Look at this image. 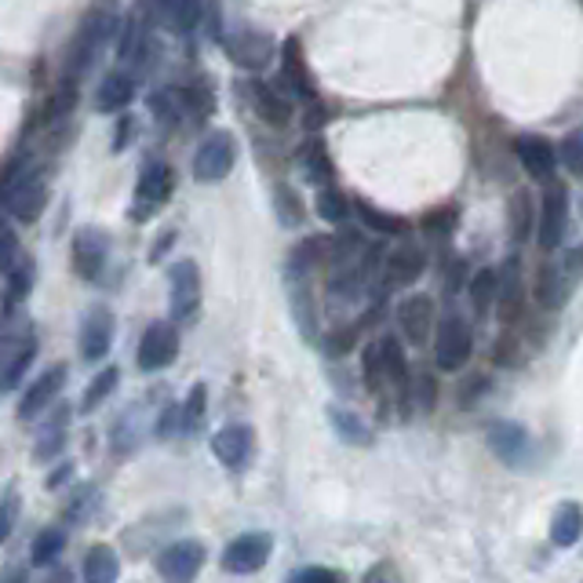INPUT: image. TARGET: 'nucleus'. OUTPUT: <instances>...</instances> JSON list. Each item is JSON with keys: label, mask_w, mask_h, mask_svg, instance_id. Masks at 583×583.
<instances>
[{"label": "nucleus", "mask_w": 583, "mask_h": 583, "mask_svg": "<svg viewBox=\"0 0 583 583\" xmlns=\"http://www.w3.org/2000/svg\"><path fill=\"white\" fill-rule=\"evenodd\" d=\"M322 256V242L311 237L292 251L284 262V289H289V311L300 325V336L306 343L317 339V306H314V289H311V267H317Z\"/></svg>", "instance_id": "1"}, {"label": "nucleus", "mask_w": 583, "mask_h": 583, "mask_svg": "<svg viewBox=\"0 0 583 583\" xmlns=\"http://www.w3.org/2000/svg\"><path fill=\"white\" fill-rule=\"evenodd\" d=\"M117 37V15H113L110 8H96L91 15L81 22V30H77V37L70 44V52H66V77H81L91 70V63L99 59L102 52L110 48V41Z\"/></svg>", "instance_id": "2"}, {"label": "nucleus", "mask_w": 583, "mask_h": 583, "mask_svg": "<svg viewBox=\"0 0 583 583\" xmlns=\"http://www.w3.org/2000/svg\"><path fill=\"white\" fill-rule=\"evenodd\" d=\"M0 201H4V212L11 220L37 223L48 209V179H44V171H26L15 187L0 190Z\"/></svg>", "instance_id": "3"}, {"label": "nucleus", "mask_w": 583, "mask_h": 583, "mask_svg": "<svg viewBox=\"0 0 583 583\" xmlns=\"http://www.w3.org/2000/svg\"><path fill=\"white\" fill-rule=\"evenodd\" d=\"M474 354V333L471 325L463 322L460 314H449L438 325V336H434V361L445 372H460Z\"/></svg>", "instance_id": "4"}, {"label": "nucleus", "mask_w": 583, "mask_h": 583, "mask_svg": "<svg viewBox=\"0 0 583 583\" xmlns=\"http://www.w3.org/2000/svg\"><path fill=\"white\" fill-rule=\"evenodd\" d=\"M237 165V139L231 132H212L193 154V179L198 182H223Z\"/></svg>", "instance_id": "5"}, {"label": "nucleus", "mask_w": 583, "mask_h": 583, "mask_svg": "<svg viewBox=\"0 0 583 583\" xmlns=\"http://www.w3.org/2000/svg\"><path fill=\"white\" fill-rule=\"evenodd\" d=\"M171 190H176V171H171L165 161H150L139 176V187H135V201H132L128 215L135 223H146L171 198Z\"/></svg>", "instance_id": "6"}, {"label": "nucleus", "mask_w": 583, "mask_h": 583, "mask_svg": "<svg viewBox=\"0 0 583 583\" xmlns=\"http://www.w3.org/2000/svg\"><path fill=\"white\" fill-rule=\"evenodd\" d=\"M565 231H569V187L565 182H547L543 201H540V223H536L540 248L543 251L562 248Z\"/></svg>", "instance_id": "7"}, {"label": "nucleus", "mask_w": 583, "mask_h": 583, "mask_svg": "<svg viewBox=\"0 0 583 583\" xmlns=\"http://www.w3.org/2000/svg\"><path fill=\"white\" fill-rule=\"evenodd\" d=\"M168 311L179 325H187L201 311V273L193 259L171 262V295H168Z\"/></svg>", "instance_id": "8"}, {"label": "nucleus", "mask_w": 583, "mask_h": 583, "mask_svg": "<svg viewBox=\"0 0 583 583\" xmlns=\"http://www.w3.org/2000/svg\"><path fill=\"white\" fill-rule=\"evenodd\" d=\"M0 375H4V391H15V386L26 380V369L37 358V336L30 333V325L15 333V328H4V343H0Z\"/></svg>", "instance_id": "9"}, {"label": "nucleus", "mask_w": 583, "mask_h": 583, "mask_svg": "<svg viewBox=\"0 0 583 583\" xmlns=\"http://www.w3.org/2000/svg\"><path fill=\"white\" fill-rule=\"evenodd\" d=\"M270 554H273V536L270 532H242L237 540L226 543L223 569L226 573L248 576V573H256V569L267 565Z\"/></svg>", "instance_id": "10"}, {"label": "nucleus", "mask_w": 583, "mask_h": 583, "mask_svg": "<svg viewBox=\"0 0 583 583\" xmlns=\"http://www.w3.org/2000/svg\"><path fill=\"white\" fill-rule=\"evenodd\" d=\"M231 37H226V55L242 66V70H262L270 59H273V37L270 33H262L256 26H234L226 30Z\"/></svg>", "instance_id": "11"}, {"label": "nucleus", "mask_w": 583, "mask_h": 583, "mask_svg": "<svg viewBox=\"0 0 583 583\" xmlns=\"http://www.w3.org/2000/svg\"><path fill=\"white\" fill-rule=\"evenodd\" d=\"M383 292H402V289H413V284L427 273V256H423V248L405 242L402 248H394L391 256L383 259Z\"/></svg>", "instance_id": "12"}, {"label": "nucleus", "mask_w": 583, "mask_h": 583, "mask_svg": "<svg viewBox=\"0 0 583 583\" xmlns=\"http://www.w3.org/2000/svg\"><path fill=\"white\" fill-rule=\"evenodd\" d=\"M489 449L507 467H529L532 463V441H529V430L518 427V423L511 419H496L493 427H489Z\"/></svg>", "instance_id": "13"}, {"label": "nucleus", "mask_w": 583, "mask_h": 583, "mask_svg": "<svg viewBox=\"0 0 583 583\" xmlns=\"http://www.w3.org/2000/svg\"><path fill=\"white\" fill-rule=\"evenodd\" d=\"M110 256V237L99 231V226H81L74 237V270L77 278L85 281H99L102 267H106Z\"/></svg>", "instance_id": "14"}, {"label": "nucleus", "mask_w": 583, "mask_h": 583, "mask_svg": "<svg viewBox=\"0 0 583 583\" xmlns=\"http://www.w3.org/2000/svg\"><path fill=\"white\" fill-rule=\"evenodd\" d=\"M179 354V336L171 325H150L139 339V354H135V365H139L143 372H161L168 369L171 361H176Z\"/></svg>", "instance_id": "15"}, {"label": "nucleus", "mask_w": 583, "mask_h": 583, "mask_svg": "<svg viewBox=\"0 0 583 583\" xmlns=\"http://www.w3.org/2000/svg\"><path fill=\"white\" fill-rule=\"evenodd\" d=\"M204 543L201 540H176L157 554V573L165 580H193L204 565Z\"/></svg>", "instance_id": "16"}, {"label": "nucleus", "mask_w": 583, "mask_h": 583, "mask_svg": "<svg viewBox=\"0 0 583 583\" xmlns=\"http://www.w3.org/2000/svg\"><path fill=\"white\" fill-rule=\"evenodd\" d=\"M251 449H256V434H251L248 423H231V427L215 430V438H212L215 460L223 467H231V471H242L251 460Z\"/></svg>", "instance_id": "17"}, {"label": "nucleus", "mask_w": 583, "mask_h": 583, "mask_svg": "<svg viewBox=\"0 0 583 583\" xmlns=\"http://www.w3.org/2000/svg\"><path fill=\"white\" fill-rule=\"evenodd\" d=\"M397 328H402L405 343L423 347L434 333V300L430 295H419V292L405 295V300L397 303Z\"/></svg>", "instance_id": "18"}, {"label": "nucleus", "mask_w": 583, "mask_h": 583, "mask_svg": "<svg viewBox=\"0 0 583 583\" xmlns=\"http://www.w3.org/2000/svg\"><path fill=\"white\" fill-rule=\"evenodd\" d=\"M66 375H70V369H66V365H52L48 372H41L37 380L26 386V394H22L19 419H37L44 408H48L55 397H59V391L66 386Z\"/></svg>", "instance_id": "19"}, {"label": "nucleus", "mask_w": 583, "mask_h": 583, "mask_svg": "<svg viewBox=\"0 0 583 583\" xmlns=\"http://www.w3.org/2000/svg\"><path fill=\"white\" fill-rule=\"evenodd\" d=\"M514 154H518V161L536 182H551L558 161H562V157H558V146L547 143L543 135H522V139H514Z\"/></svg>", "instance_id": "20"}, {"label": "nucleus", "mask_w": 583, "mask_h": 583, "mask_svg": "<svg viewBox=\"0 0 583 583\" xmlns=\"http://www.w3.org/2000/svg\"><path fill=\"white\" fill-rule=\"evenodd\" d=\"M573 284L576 278L569 273L565 262H547V267H540V273H536V300H540V306H547V311H562L569 303V295H573Z\"/></svg>", "instance_id": "21"}, {"label": "nucleus", "mask_w": 583, "mask_h": 583, "mask_svg": "<svg viewBox=\"0 0 583 583\" xmlns=\"http://www.w3.org/2000/svg\"><path fill=\"white\" fill-rule=\"evenodd\" d=\"M110 339H113V314L106 306H91L81 325V358L102 361L110 354Z\"/></svg>", "instance_id": "22"}, {"label": "nucleus", "mask_w": 583, "mask_h": 583, "mask_svg": "<svg viewBox=\"0 0 583 583\" xmlns=\"http://www.w3.org/2000/svg\"><path fill=\"white\" fill-rule=\"evenodd\" d=\"M281 74H284V85H289L292 96L314 99V81H311V70H306V59H303V44L295 37L281 44Z\"/></svg>", "instance_id": "23"}, {"label": "nucleus", "mask_w": 583, "mask_h": 583, "mask_svg": "<svg viewBox=\"0 0 583 583\" xmlns=\"http://www.w3.org/2000/svg\"><path fill=\"white\" fill-rule=\"evenodd\" d=\"M251 102H256V110L262 113V121H267L270 128H289V124H292L289 96L273 91L270 85H251Z\"/></svg>", "instance_id": "24"}, {"label": "nucleus", "mask_w": 583, "mask_h": 583, "mask_svg": "<svg viewBox=\"0 0 583 583\" xmlns=\"http://www.w3.org/2000/svg\"><path fill=\"white\" fill-rule=\"evenodd\" d=\"M135 99V81L128 74H106L96 91V110L99 113H121Z\"/></svg>", "instance_id": "25"}, {"label": "nucleus", "mask_w": 583, "mask_h": 583, "mask_svg": "<svg viewBox=\"0 0 583 583\" xmlns=\"http://www.w3.org/2000/svg\"><path fill=\"white\" fill-rule=\"evenodd\" d=\"M157 11H161V22L171 33H190L201 22L204 4L201 0H157Z\"/></svg>", "instance_id": "26"}, {"label": "nucleus", "mask_w": 583, "mask_h": 583, "mask_svg": "<svg viewBox=\"0 0 583 583\" xmlns=\"http://www.w3.org/2000/svg\"><path fill=\"white\" fill-rule=\"evenodd\" d=\"M33 281H37V267H33L30 256H19V262L4 273V317H11V306L19 300H26Z\"/></svg>", "instance_id": "27"}, {"label": "nucleus", "mask_w": 583, "mask_h": 583, "mask_svg": "<svg viewBox=\"0 0 583 583\" xmlns=\"http://www.w3.org/2000/svg\"><path fill=\"white\" fill-rule=\"evenodd\" d=\"M121 576L117 551L110 543H91L85 554V580L88 583H113Z\"/></svg>", "instance_id": "28"}, {"label": "nucleus", "mask_w": 583, "mask_h": 583, "mask_svg": "<svg viewBox=\"0 0 583 583\" xmlns=\"http://www.w3.org/2000/svg\"><path fill=\"white\" fill-rule=\"evenodd\" d=\"M496 311L503 322H514V317L522 314V281H518V259H507V267L500 273V300H496Z\"/></svg>", "instance_id": "29"}, {"label": "nucleus", "mask_w": 583, "mask_h": 583, "mask_svg": "<svg viewBox=\"0 0 583 583\" xmlns=\"http://www.w3.org/2000/svg\"><path fill=\"white\" fill-rule=\"evenodd\" d=\"M580 536H583V507L580 503H562L551 522V543L573 547V543H580Z\"/></svg>", "instance_id": "30"}, {"label": "nucleus", "mask_w": 583, "mask_h": 583, "mask_svg": "<svg viewBox=\"0 0 583 583\" xmlns=\"http://www.w3.org/2000/svg\"><path fill=\"white\" fill-rule=\"evenodd\" d=\"M536 223H540V220H536V209H532L529 190H514L511 201H507V226H511V237H514V242H525V237L532 234Z\"/></svg>", "instance_id": "31"}, {"label": "nucleus", "mask_w": 583, "mask_h": 583, "mask_svg": "<svg viewBox=\"0 0 583 583\" xmlns=\"http://www.w3.org/2000/svg\"><path fill=\"white\" fill-rule=\"evenodd\" d=\"M300 168H303L306 179H311V182H322V187H328V182H333V176H336L333 157H328L325 143H306L303 154H300Z\"/></svg>", "instance_id": "32"}, {"label": "nucleus", "mask_w": 583, "mask_h": 583, "mask_svg": "<svg viewBox=\"0 0 583 583\" xmlns=\"http://www.w3.org/2000/svg\"><path fill=\"white\" fill-rule=\"evenodd\" d=\"M328 419H333V427L343 441H350V445H372V430H369V423H365L358 413H350V408H339L333 405L328 408Z\"/></svg>", "instance_id": "33"}, {"label": "nucleus", "mask_w": 583, "mask_h": 583, "mask_svg": "<svg viewBox=\"0 0 583 583\" xmlns=\"http://www.w3.org/2000/svg\"><path fill=\"white\" fill-rule=\"evenodd\" d=\"M361 372L365 383H369L372 394H386L391 391V380H386V365H383V343L375 339L361 350Z\"/></svg>", "instance_id": "34"}, {"label": "nucleus", "mask_w": 583, "mask_h": 583, "mask_svg": "<svg viewBox=\"0 0 583 583\" xmlns=\"http://www.w3.org/2000/svg\"><path fill=\"white\" fill-rule=\"evenodd\" d=\"M358 215H361V223L369 226V231H375V237H405L408 234V223L402 220V215L372 209V204H358Z\"/></svg>", "instance_id": "35"}, {"label": "nucleus", "mask_w": 583, "mask_h": 583, "mask_svg": "<svg viewBox=\"0 0 583 583\" xmlns=\"http://www.w3.org/2000/svg\"><path fill=\"white\" fill-rule=\"evenodd\" d=\"M63 551H66V529L52 525V529H44L37 540H33L30 558H33V565H55Z\"/></svg>", "instance_id": "36"}, {"label": "nucleus", "mask_w": 583, "mask_h": 583, "mask_svg": "<svg viewBox=\"0 0 583 583\" xmlns=\"http://www.w3.org/2000/svg\"><path fill=\"white\" fill-rule=\"evenodd\" d=\"M500 300V273L496 270H478L471 278V303L478 314H489Z\"/></svg>", "instance_id": "37"}, {"label": "nucleus", "mask_w": 583, "mask_h": 583, "mask_svg": "<svg viewBox=\"0 0 583 583\" xmlns=\"http://www.w3.org/2000/svg\"><path fill=\"white\" fill-rule=\"evenodd\" d=\"M314 209L317 215H322L325 223H347V215H350V201H347V193H339L336 187H322L317 190V198H314Z\"/></svg>", "instance_id": "38"}, {"label": "nucleus", "mask_w": 583, "mask_h": 583, "mask_svg": "<svg viewBox=\"0 0 583 583\" xmlns=\"http://www.w3.org/2000/svg\"><path fill=\"white\" fill-rule=\"evenodd\" d=\"M383 365H386V380H391L394 391H405L408 386V365H405V350L394 336H383Z\"/></svg>", "instance_id": "39"}, {"label": "nucleus", "mask_w": 583, "mask_h": 583, "mask_svg": "<svg viewBox=\"0 0 583 583\" xmlns=\"http://www.w3.org/2000/svg\"><path fill=\"white\" fill-rule=\"evenodd\" d=\"M117 380H121V372L113 369V365H110V369H102V372L96 375V380L88 383V391H85V397H81V408H85V413H96V408L113 394V386H117Z\"/></svg>", "instance_id": "40"}, {"label": "nucleus", "mask_w": 583, "mask_h": 583, "mask_svg": "<svg viewBox=\"0 0 583 583\" xmlns=\"http://www.w3.org/2000/svg\"><path fill=\"white\" fill-rule=\"evenodd\" d=\"M204 408H209V386L193 383L187 402H182V430H198L204 419Z\"/></svg>", "instance_id": "41"}, {"label": "nucleus", "mask_w": 583, "mask_h": 583, "mask_svg": "<svg viewBox=\"0 0 583 583\" xmlns=\"http://www.w3.org/2000/svg\"><path fill=\"white\" fill-rule=\"evenodd\" d=\"M74 102H77V85H74V77H66V85L55 91L48 99V106H44V121H63L66 113L74 110Z\"/></svg>", "instance_id": "42"}, {"label": "nucleus", "mask_w": 583, "mask_h": 583, "mask_svg": "<svg viewBox=\"0 0 583 583\" xmlns=\"http://www.w3.org/2000/svg\"><path fill=\"white\" fill-rule=\"evenodd\" d=\"M558 157L562 165L573 171V176H583V132H569L562 143H558Z\"/></svg>", "instance_id": "43"}, {"label": "nucleus", "mask_w": 583, "mask_h": 583, "mask_svg": "<svg viewBox=\"0 0 583 583\" xmlns=\"http://www.w3.org/2000/svg\"><path fill=\"white\" fill-rule=\"evenodd\" d=\"M273 201H278V220L284 226H300L303 223V209H300V198H295V190L278 187V190H273Z\"/></svg>", "instance_id": "44"}, {"label": "nucleus", "mask_w": 583, "mask_h": 583, "mask_svg": "<svg viewBox=\"0 0 583 583\" xmlns=\"http://www.w3.org/2000/svg\"><path fill=\"white\" fill-rule=\"evenodd\" d=\"M182 96V106H187V113H193V117H209V113L215 110V99H212V91L209 88H187V91H179Z\"/></svg>", "instance_id": "45"}, {"label": "nucleus", "mask_w": 583, "mask_h": 583, "mask_svg": "<svg viewBox=\"0 0 583 583\" xmlns=\"http://www.w3.org/2000/svg\"><path fill=\"white\" fill-rule=\"evenodd\" d=\"M19 262V242H15V231H11V223H0V270H11Z\"/></svg>", "instance_id": "46"}, {"label": "nucleus", "mask_w": 583, "mask_h": 583, "mask_svg": "<svg viewBox=\"0 0 583 583\" xmlns=\"http://www.w3.org/2000/svg\"><path fill=\"white\" fill-rule=\"evenodd\" d=\"M15 514H19L15 489H4V500H0V540H8L11 529H15Z\"/></svg>", "instance_id": "47"}, {"label": "nucleus", "mask_w": 583, "mask_h": 583, "mask_svg": "<svg viewBox=\"0 0 583 583\" xmlns=\"http://www.w3.org/2000/svg\"><path fill=\"white\" fill-rule=\"evenodd\" d=\"M322 347L328 358H343V354H350L354 350V328H336V333H328L322 339Z\"/></svg>", "instance_id": "48"}, {"label": "nucleus", "mask_w": 583, "mask_h": 583, "mask_svg": "<svg viewBox=\"0 0 583 583\" xmlns=\"http://www.w3.org/2000/svg\"><path fill=\"white\" fill-rule=\"evenodd\" d=\"M96 496H99V489H96V485H85L81 493L74 496L70 522H85V518H91V511H96Z\"/></svg>", "instance_id": "49"}, {"label": "nucleus", "mask_w": 583, "mask_h": 583, "mask_svg": "<svg viewBox=\"0 0 583 583\" xmlns=\"http://www.w3.org/2000/svg\"><path fill=\"white\" fill-rule=\"evenodd\" d=\"M63 445H66V430H48V434H41V445L33 449V456H37V460H52Z\"/></svg>", "instance_id": "50"}, {"label": "nucleus", "mask_w": 583, "mask_h": 583, "mask_svg": "<svg viewBox=\"0 0 583 583\" xmlns=\"http://www.w3.org/2000/svg\"><path fill=\"white\" fill-rule=\"evenodd\" d=\"M292 580L295 583H339V573H333V569H322V565H311V569H300Z\"/></svg>", "instance_id": "51"}, {"label": "nucleus", "mask_w": 583, "mask_h": 583, "mask_svg": "<svg viewBox=\"0 0 583 583\" xmlns=\"http://www.w3.org/2000/svg\"><path fill=\"white\" fill-rule=\"evenodd\" d=\"M182 427V405H168L161 408V423H157V434L168 438V434H176Z\"/></svg>", "instance_id": "52"}, {"label": "nucleus", "mask_w": 583, "mask_h": 583, "mask_svg": "<svg viewBox=\"0 0 583 583\" xmlns=\"http://www.w3.org/2000/svg\"><path fill=\"white\" fill-rule=\"evenodd\" d=\"M416 391H419V408H430L434 402H438V386L430 383V375H419Z\"/></svg>", "instance_id": "53"}, {"label": "nucleus", "mask_w": 583, "mask_h": 583, "mask_svg": "<svg viewBox=\"0 0 583 583\" xmlns=\"http://www.w3.org/2000/svg\"><path fill=\"white\" fill-rule=\"evenodd\" d=\"M452 220H456L452 212H441V215H427V220H423V226H427V234H445L452 226Z\"/></svg>", "instance_id": "54"}, {"label": "nucleus", "mask_w": 583, "mask_h": 583, "mask_svg": "<svg viewBox=\"0 0 583 583\" xmlns=\"http://www.w3.org/2000/svg\"><path fill=\"white\" fill-rule=\"evenodd\" d=\"M562 262H565V267H569V273H573L576 281L583 278V248H569L565 256H562Z\"/></svg>", "instance_id": "55"}, {"label": "nucleus", "mask_w": 583, "mask_h": 583, "mask_svg": "<svg viewBox=\"0 0 583 583\" xmlns=\"http://www.w3.org/2000/svg\"><path fill=\"white\" fill-rule=\"evenodd\" d=\"M325 124V110L322 106H314V99H306V128H322Z\"/></svg>", "instance_id": "56"}, {"label": "nucleus", "mask_w": 583, "mask_h": 583, "mask_svg": "<svg viewBox=\"0 0 583 583\" xmlns=\"http://www.w3.org/2000/svg\"><path fill=\"white\" fill-rule=\"evenodd\" d=\"M117 124H121V135H117V139H113V154H121V150H124V139H128V132H132V117H121Z\"/></svg>", "instance_id": "57"}, {"label": "nucleus", "mask_w": 583, "mask_h": 583, "mask_svg": "<svg viewBox=\"0 0 583 583\" xmlns=\"http://www.w3.org/2000/svg\"><path fill=\"white\" fill-rule=\"evenodd\" d=\"M70 471H74V467H70V463H63L59 471L48 474V482H44V485H48V489H59V485L66 482V478H70Z\"/></svg>", "instance_id": "58"}, {"label": "nucleus", "mask_w": 583, "mask_h": 583, "mask_svg": "<svg viewBox=\"0 0 583 583\" xmlns=\"http://www.w3.org/2000/svg\"><path fill=\"white\" fill-rule=\"evenodd\" d=\"M171 245H176V234H171V231H165V234H161V242H157V248H154V259H161V256H165V251H168Z\"/></svg>", "instance_id": "59"}]
</instances>
